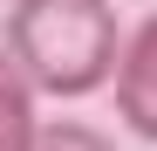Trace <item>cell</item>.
<instances>
[{"mask_svg": "<svg viewBox=\"0 0 157 151\" xmlns=\"http://www.w3.org/2000/svg\"><path fill=\"white\" fill-rule=\"evenodd\" d=\"M123 28L109 0H14L7 14V55L34 76L48 96H96L116 83Z\"/></svg>", "mask_w": 157, "mask_h": 151, "instance_id": "cell-1", "label": "cell"}, {"mask_svg": "<svg viewBox=\"0 0 157 151\" xmlns=\"http://www.w3.org/2000/svg\"><path fill=\"white\" fill-rule=\"evenodd\" d=\"M109 103L123 117L130 137L157 144V14H144L123 41V62H116V83H109Z\"/></svg>", "mask_w": 157, "mask_h": 151, "instance_id": "cell-2", "label": "cell"}, {"mask_svg": "<svg viewBox=\"0 0 157 151\" xmlns=\"http://www.w3.org/2000/svg\"><path fill=\"white\" fill-rule=\"evenodd\" d=\"M41 144V117H34V76L7 55L0 41V151H34Z\"/></svg>", "mask_w": 157, "mask_h": 151, "instance_id": "cell-3", "label": "cell"}, {"mask_svg": "<svg viewBox=\"0 0 157 151\" xmlns=\"http://www.w3.org/2000/svg\"><path fill=\"white\" fill-rule=\"evenodd\" d=\"M34 151H116L109 137L96 131V124H75V117H62V124H41V144Z\"/></svg>", "mask_w": 157, "mask_h": 151, "instance_id": "cell-4", "label": "cell"}]
</instances>
